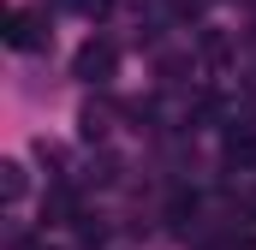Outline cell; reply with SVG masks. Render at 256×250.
Wrapping results in <instances>:
<instances>
[{"instance_id": "5b68a950", "label": "cell", "mask_w": 256, "mask_h": 250, "mask_svg": "<svg viewBox=\"0 0 256 250\" xmlns=\"http://www.w3.org/2000/svg\"><path fill=\"white\" fill-rule=\"evenodd\" d=\"M196 54H202V66H220L226 54H232V42H226L220 30H202V42H196Z\"/></svg>"}, {"instance_id": "9c48e42d", "label": "cell", "mask_w": 256, "mask_h": 250, "mask_svg": "<svg viewBox=\"0 0 256 250\" xmlns=\"http://www.w3.org/2000/svg\"><path fill=\"white\" fill-rule=\"evenodd\" d=\"M18 250H48V244H42V238H18Z\"/></svg>"}, {"instance_id": "52a82bcc", "label": "cell", "mask_w": 256, "mask_h": 250, "mask_svg": "<svg viewBox=\"0 0 256 250\" xmlns=\"http://www.w3.org/2000/svg\"><path fill=\"white\" fill-rule=\"evenodd\" d=\"M72 6H78L84 18H108V12H114V0H72Z\"/></svg>"}, {"instance_id": "3957f363", "label": "cell", "mask_w": 256, "mask_h": 250, "mask_svg": "<svg viewBox=\"0 0 256 250\" xmlns=\"http://www.w3.org/2000/svg\"><path fill=\"white\" fill-rule=\"evenodd\" d=\"M226 167H256V131L250 125L226 131Z\"/></svg>"}, {"instance_id": "ba28073f", "label": "cell", "mask_w": 256, "mask_h": 250, "mask_svg": "<svg viewBox=\"0 0 256 250\" xmlns=\"http://www.w3.org/2000/svg\"><path fill=\"white\" fill-rule=\"evenodd\" d=\"M220 250H256V232H238V238H226Z\"/></svg>"}, {"instance_id": "6da1fadb", "label": "cell", "mask_w": 256, "mask_h": 250, "mask_svg": "<svg viewBox=\"0 0 256 250\" xmlns=\"http://www.w3.org/2000/svg\"><path fill=\"white\" fill-rule=\"evenodd\" d=\"M114 72H120V42L114 36H90L72 54V78H84V84H108Z\"/></svg>"}, {"instance_id": "277c9868", "label": "cell", "mask_w": 256, "mask_h": 250, "mask_svg": "<svg viewBox=\"0 0 256 250\" xmlns=\"http://www.w3.org/2000/svg\"><path fill=\"white\" fill-rule=\"evenodd\" d=\"M0 190H6V202H24V190H30L24 161H0Z\"/></svg>"}, {"instance_id": "8992f818", "label": "cell", "mask_w": 256, "mask_h": 250, "mask_svg": "<svg viewBox=\"0 0 256 250\" xmlns=\"http://www.w3.org/2000/svg\"><path fill=\"white\" fill-rule=\"evenodd\" d=\"M78 131H84L90 143H102V137H108V108H96V102H90V108L78 114Z\"/></svg>"}, {"instance_id": "7a4b0ae2", "label": "cell", "mask_w": 256, "mask_h": 250, "mask_svg": "<svg viewBox=\"0 0 256 250\" xmlns=\"http://www.w3.org/2000/svg\"><path fill=\"white\" fill-rule=\"evenodd\" d=\"M42 42H48V18H42L36 6H12V12H6V48L30 54V48H42Z\"/></svg>"}]
</instances>
